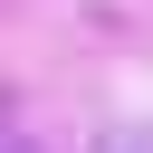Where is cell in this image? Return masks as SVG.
I'll list each match as a JSON object with an SVG mask.
<instances>
[{
	"label": "cell",
	"mask_w": 153,
	"mask_h": 153,
	"mask_svg": "<svg viewBox=\"0 0 153 153\" xmlns=\"http://www.w3.org/2000/svg\"><path fill=\"white\" fill-rule=\"evenodd\" d=\"M105 153H143V143H105Z\"/></svg>",
	"instance_id": "cell-1"
}]
</instances>
